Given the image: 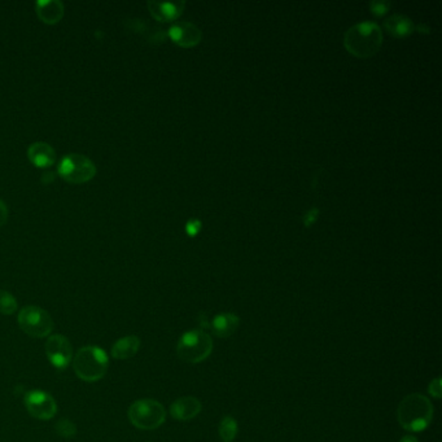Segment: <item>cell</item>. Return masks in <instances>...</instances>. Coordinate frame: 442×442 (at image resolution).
I'll return each instance as SVG.
<instances>
[{
	"label": "cell",
	"mask_w": 442,
	"mask_h": 442,
	"mask_svg": "<svg viewBox=\"0 0 442 442\" xmlns=\"http://www.w3.org/2000/svg\"><path fill=\"white\" fill-rule=\"evenodd\" d=\"M345 49L357 58L374 56L383 44V31L374 21H362L346 30Z\"/></svg>",
	"instance_id": "6da1fadb"
},
{
	"label": "cell",
	"mask_w": 442,
	"mask_h": 442,
	"mask_svg": "<svg viewBox=\"0 0 442 442\" xmlns=\"http://www.w3.org/2000/svg\"><path fill=\"white\" fill-rule=\"evenodd\" d=\"M433 404L425 395L411 393L398 404L397 419L400 425L409 432H422L429 427L433 419Z\"/></svg>",
	"instance_id": "7a4b0ae2"
},
{
	"label": "cell",
	"mask_w": 442,
	"mask_h": 442,
	"mask_svg": "<svg viewBox=\"0 0 442 442\" xmlns=\"http://www.w3.org/2000/svg\"><path fill=\"white\" fill-rule=\"evenodd\" d=\"M72 365L81 380L95 383L106 376L109 359L100 346L88 345L81 347L73 356Z\"/></svg>",
	"instance_id": "3957f363"
},
{
	"label": "cell",
	"mask_w": 442,
	"mask_h": 442,
	"mask_svg": "<svg viewBox=\"0 0 442 442\" xmlns=\"http://www.w3.org/2000/svg\"><path fill=\"white\" fill-rule=\"evenodd\" d=\"M212 352V337L204 329H193L183 334L177 345V354L188 363H200L211 356Z\"/></svg>",
	"instance_id": "277c9868"
},
{
	"label": "cell",
	"mask_w": 442,
	"mask_h": 442,
	"mask_svg": "<svg viewBox=\"0 0 442 442\" xmlns=\"http://www.w3.org/2000/svg\"><path fill=\"white\" fill-rule=\"evenodd\" d=\"M129 420L142 431H152L165 423L166 410L158 401L152 398L138 400L129 407Z\"/></svg>",
	"instance_id": "5b68a950"
},
{
	"label": "cell",
	"mask_w": 442,
	"mask_h": 442,
	"mask_svg": "<svg viewBox=\"0 0 442 442\" xmlns=\"http://www.w3.org/2000/svg\"><path fill=\"white\" fill-rule=\"evenodd\" d=\"M97 169L95 164L83 154H70L63 157L58 167V174L67 183L83 184L90 182Z\"/></svg>",
	"instance_id": "8992f818"
},
{
	"label": "cell",
	"mask_w": 442,
	"mask_h": 442,
	"mask_svg": "<svg viewBox=\"0 0 442 442\" xmlns=\"http://www.w3.org/2000/svg\"><path fill=\"white\" fill-rule=\"evenodd\" d=\"M19 326L28 336L44 338L54 331V319L44 309L30 305L19 311Z\"/></svg>",
	"instance_id": "52a82bcc"
},
{
	"label": "cell",
	"mask_w": 442,
	"mask_h": 442,
	"mask_svg": "<svg viewBox=\"0 0 442 442\" xmlns=\"http://www.w3.org/2000/svg\"><path fill=\"white\" fill-rule=\"evenodd\" d=\"M28 413L38 420H49L58 413V404L51 394L43 391H30L24 397Z\"/></svg>",
	"instance_id": "ba28073f"
},
{
	"label": "cell",
	"mask_w": 442,
	"mask_h": 442,
	"mask_svg": "<svg viewBox=\"0 0 442 442\" xmlns=\"http://www.w3.org/2000/svg\"><path fill=\"white\" fill-rule=\"evenodd\" d=\"M46 354L49 363L58 370H64L73 361V347L67 337L51 335L46 341Z\"/></svg>",
	"instance_id": "9c48e42d"
},
{
	"label": "cell",
	"mask_w": 442,
	"mask_h": 442,
	"mask_svg": "<svg viewBox=\"0 0 442 442\" xmlns=\"http://www.w3.org/2000/svg\"><path fill=\"white\" fill-rule=\"evenodd\" d=\"M167 35L172 38L175 44L190 49L197 46L202 38V31L197 25L188 21H178L167 30Z\"/></svg>",
	"instance_id": "30bf717a"
},
{
	"label": "cell",
	"mask_w": 442,
	"mask_h": 442,
	"mask_svg": "<svg viewBox=\"0 0 442 442\" xmlns=\"http://www.w3.org/2000/svg\"><path fill=\"white\" fill-rule=\"evenodd\" d=\"M202 404L196 397H181L170 406V415L175 420L188 422L202 411Z\"/></svg>",
	"instance_id": "8fae6325"
},
{
	"label": "cell",
	"mask_w": 442,
	"mask_h": 442,
	"mask_svg": "<svg viewBox=\"0 0 442 442\" xmlns=\"http://www.w3.org/2000/svg\"><path fill=\"white\" fill-rule=\"evenodd\" d=\"M186 3L184 1H156L149 0L147 7L157 21H174L182 15Z\"/></svg>",
	"instance_id": "7c38bea8"
},
{
	"label": "cell",
	"mask_w": 442,
	"mask_h": 442,
	"mask_svg": "<svg viewBox=\"0 0 442 442\" xmlns=\"http://www.w3.org/2000/svg\"><path fill=\"white\" fill-rule=\"evenodd\" d=\"M240 325V318L232 313H221L213 318L209 323V328L213 335L221 338H226L234 335Z\"/></svg>",
	"instance_id": "4fadbf2b"
},
{
	"label": "cell",
	"mask_w": 442,
	"mask_h": 442,
	"mask_svg": "<svg viewBox=\"0 0 442 442\" xmlns=\"http://www.w3.org/2000/svg\"><path fill=\"white\" fill-rule=\"evenodd\" d=\"M35 12L40 21L55 25L64 17L65 7L60 0H39L35 4Z\"/></svg>",
	"instance_id": "5bb4252c"
},
{
	"label": "cell",
	"mask_w": 442,
	"mask_h": 442,
	"mask_svg": "<svg viewBox=\"0 0 442 442\" xmlns=\"http://www.w3.org/2000/svg\"><path fill=\"white\" fill-rule=\"evenodd\" d=\"M28 157H29L31 164L35 165L37 167H40V169H46L55 163L56 152L49 143L35 142V143L30 145L29 149H28Z\"/></svg>",
	"instance_id": "9a60e30c"
},
{
	"label": "cell",
	"mask_w": 442,
	"mask_h": 442,
	"mask_svg": "<svg viewBox=\"0 0 442 442\" xmlns=\"http://www.w3.org/2000/svg\"><path fill=\"white\" fill-rule=\"evenodd\" d=\"M384 28L397 38H404L414 31V22L407 16L394 13L384 21Z\"/></svg>",
	"instance_id": "2e32d148"
},
{
	"label": "cell",
	"mask_w": 442,
	"mask_h": 442,
	"mask_svg": "<svg viewBox=\"0 0 442 442\" xmlns=\"http://www.w3.org/2000/svg\"><path fill=\"white\" fill-rule=\"evenodd\" d=\"M139 347H140L139 337L135 335L122 337L118 341H115V345L112 347V357L120 361L130 359L139 352Z\"/></svg>",
	"instance_id": "e0dca14e"
},
{
	"label": "cell",
	"mask_w": 442,
	"mask_h": 442,
	"mask_svg": "<svg viewBox=\"0 0 442 442\" xmlns=\"http://www.w3.org/2000/svg\"><path fill=\"white\" fill-rule=\"evenodd\" d=\"M238 429H239L238 422L232 416H224L218 427L220 436L224 442L232 441L238 434Z\"/></svg>",
	"instance_id": "ac0fdd59"
},
{
	"label": "cell",
	"mask_w": 442,
	"mask_h": 442,
	"mask_svg": "<svg viewBox=\"0 0 442 442\" xmlns=\"http://www.w3.org/2000/svg\"><path fill=\"white\" fill-rule=\"evenodd\" d=\"M17 300L15 296L7 290L0 289V314L12 316L17 311Z\"/></svg>",
	"instance_id": "d6986e66"
},
{
	"label": "cell",
	"mask_w": 442,
	"mask_h": 442,
	"mask_svg": "<svg viewBox=\"0 0 442 442\" xmlns=\"http://www.w3.org/2000/svg\"><path fill=\"white\" fill-rule=\"evenodd\" d=\"M55 432L63 439H70L77 434V425L69 419H61L55 424Z\"/></svg>",
	"instance_id": "ffe728a7"
},
{
	"label": "cell",
	"mask_w": 442,
	"mask_h": 442,
	"mask_svg": "<svg viewBox=\"0 0 442 442\" xmlns=\"http://www.w3.org/2000/svg\"><path fill=\"white\" fill-rule=\"evenodd\" d=\"M391 7V3L389 1H385V0H374L370 3V8L371 12L375 15V16H383L385 15L388 10Z\"/></svg>",
	"instance_id": "44dd1931"
},
{
	"label": "cell",
	"mask_w": 442,
	"mask_h": 442,
	"mask_svg": "<svg viewBox=\"0 0 442 442\" xmlns=\"http://www.w3.org/2000/svg\"><path fill=\"white\" fill-rule=\"evenodd\" d=\"M428 392L436 400H440L442 397L441 377H436L428 385Z\"/></svg>",
	"instance_id": "7402d4cb"
},
{
	"label": "cell",
	"mask_w": 442,
	"mask_h": 442,
	"mask_svg": "<svg viewBox=\"0 0 442 442\" xmlns=\"http://www.w3.org/2000/svg\"><path fill=\"white\" fill-rule=\"evenodd\" d=\"M202 230V221L200 220H196V218H191L190 221L186 223V232L188 236H196L199 232Z\"/></svg>",
	"instance_id": "603a6c76"
},
{
	"label": "cell",
	"mask_w": 442,
	"mask_h": 442,
	"mask_svg": "<svg viewBox=\"0 0 442 442\" xmlns=\"http://www.w3.org/2000/svg\"><path fill=\"white\" fill-rule=\"evenodd\" d=\"M318 215H319V209H318V208L309 209L306 214L304 215V224H305L306 227H310L314 222L317 221Z\"/></svg>",
	"instance_id": "cb8c5ba5"
},
{
	"label": "cell",
	"mask_w": 442,
	"mask_h": 442,
	"mask_svg": "<svg viewBox=\"0 0 442 442\" xmlns=\"http://www.w3.org/2000/svg\"><path fill=\"white\" fill-rule=\"evenodd\" d=\"M8 215H10V212H8V208H7L6 202L0 200V227H3L7 223Z\"/></svg>",
	"instance_id": "d4e9b609"
},
{
	"label": "cell",
	"mask_w": 442,
	"mask_h": 442,
	"mask_svg": "<svg viewBox=\"0 0 442 442\" xmlns=\"http://www.w3.org/2000/svg\"><path fill=\"white\" fill-rule=\"evenodd\" d=\"M55 181V174L51 173H44L42 175V182L46 183V184H49V183L54 182Z\"/></svg>",
	"instance_id": "484cf974"
},
{
	"label": "cell",
	"mask_w": 442,
	"mask_h": 442,
	"mask_svg": "<svg viewBox=\"0 0 442 442\" xmlns=\"http://www.w3.org/2000/svg\"><path fill=\"white\" fill-rule=\"evenodd\" d=\"M400 442H419L418 441V439L416 437H414V436H404Z\"/></svg>",
	"instance_id": "4316f807"
}]
</instances>
